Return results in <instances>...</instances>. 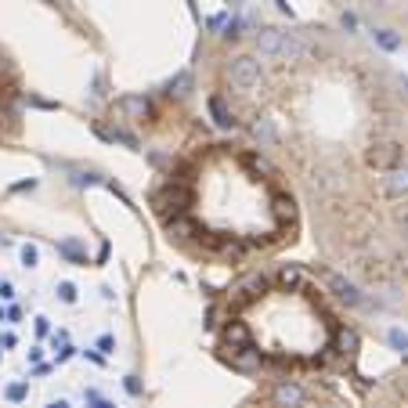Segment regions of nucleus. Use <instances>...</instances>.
<instances>
[{
  "label": "nucleus",
  "instance_id": "f257e3e1",
  "mask_svg": "<svg viewBox=\"0 0 408 408\" xmlns=\"http://www.w3.org/2000/svg\"><path fill=\"white\" fill-rule=\"evenodd\" d=\"M238 297V326L246 332V354L253 361H326L340 354L343 326H332V318L321 311V304L304 289L297 267H282L278 286L267 278H249L235 289Z\"/></svg>",
  "mask_w": 408,
  "mask_h": 408
},
{
  "label": "nucleus",
  "instance_id": "f03ea898",
  "mask_svg": "<svg viewBox=\"0 0 408 408\" xmlns=\"http://www.w3.org/2000/svg\"><path fill=\"white\" fill-rule=\"evenodd\" d=\"M260 83V62L253 58V54H238L231 62V87L235 91H249Z\"/></svg>",
  "mask_w": 408,
  "mask_h": 408
},
{
  "label": "nucleus",
  "instance_id": "7ed1b4c3",
  "mask_svg": "<svg viewBox=\"0 0 408 408\" xmlns=\"http://www.w3.org/2000/svg\"><path fill=\"white\" fill-rule=\"evenodd\" d=\"M278 44H282V30H260L257 33V54L264 62L278 58Z\"/></svg>",
  "mask_w": 408,
  "mask_h": 408
},
{
  "label": "nucleus",
  "instance_id": "20e7f679",
  "mask_svg": "<svg viewBox=\"0 0 408 408\" xmlns=\"http://www.w3.org/2000/svg\"><path fill=\"white\" fill-rule=\"evenodd\" d=\"M209 112H214L217 126H235V116H231V109L224 105V98H209Z\"/></svg>",
  "mask_w": 408,
  "mask_h": 408
},
{
  "label": "nucleus",
  "instance_id": "39448f33",
  "mask_svg": "<svg viewBox=\"0 0 408 408\" xmlns=\"http://www.w3.org/2000/svg\"><path fill=\"white\" fill-rule=\"evenodd\" d=\"M58 253H62L65 260H73V264H87V253L80 249L76 238H65V242H58Z\"/></svg>",
  "mask_w": 408,
  "mask_h": 408
},
{
  "label": "nucleus",
  "instance_id": "423d86ee",
  "mask_svg": "<svg viewBox=\"0 0 408 408\" xmlns=\"http://www.w3.org/2000/svg\"><path fill=\"white\" fill-rule=\"evenodd\" d=\"M372 36H376V44L383 47V51H398V47H401V36L394 33V30H376Z\"/></svg>",
  "mask_w": 408,
  "mask_h": 408
},
{
  "label": "nucleus",
  "instance_id": "0eeeda50",
  "mask_svg": "<svg viewBox=\"0 0 408 408\" xmlns=\"http://www.w3.org/2000/svg\"><path fill=\"white\" fill-rule=\"evenodd\" d=\"M4 398L8 401H25V398H30V383H22V379H19V383H11L4 390Z\"/></svg>",
  "mask_w": 408,
  "mask_h": 408
},
{
  "label": "nucleus",
  "instance_id": "6e6552de",
  "mask_svg": "<svg viewBox=\"0 0 408 408\" xmlns=\"http://www.w3.org/2000/svg\"><path fill=\"white\" fill-rule=\"evenodd\" d=\"M58 300L62 304H76V286L73 282H58Z\"/></svg>",
  "mask_w": 408,
  "mask_h": 408
},
{
  "label": "nucleus",
  "instance_id": "1a4fd4ad",
  "mask_svg": "<svg viewBox=\"0 0 408 408\" xmlns=\"http://www.w3.org/2000/svg\"><path fill=\"white\" fill-rule=\"evenodd\" d=\"M36 260H40L36 246H22V264H25V267H36Z\"/></svg>",
  "mask_w": 408,
  "mask_h": 408
},
{
  "label": "nucleus",
  "instance_id": "9d476101",
  "mask_svg": "<svg viewBox=\"0 0 408 408\" xmlns=\"http://www.w3.org/2000/svg\"><path fill=\"white\" fill-rule=\"evenodd\" d=\"M390 343L398 347V350H408V336H405L401 329H390Z\"/></svg>",
  "mask_w": 408,
  "mask_h": 408
},
{
  "label": "nucleus",
  "instance_id": "9b49d317",
  "mask_svg": "<svg viewBox=\"0 0 408 408\" xmlns=\"http://www.w3.org/2000/svg\"><path fill=\"white\" fill-rule=\"evenodd\" d=\"M398 224H401V231L408 235V203H405V206L398 209Z\"/></svg>",
  "mask_w": 408,
  "mask_h": 408
},
{
  "label": "nucleus",
  "instance_id": "f8f14e48",
  "mask_svg": "<svg viewBox=\"0 0 408 408\" xmlns=\"http://www.w3.org/2000/svg\"><path fill=\"white\" fill-rule=\"evenodd\" d=\"M98 347H102L105 354H112V347H116V340H112V336H102V340H98Z\"/></svg>",
  "mask_w": 408,
  "mask_h": 408
},
{
  "label": "nucleus",
  "instance_id": "ddd939ff",
  "mask_svg": "<svg viewBox=\"0 0 408 408\" xmlns=\"http://www.w3.org/2000/svg\"><path fill=\"white\" fill-rule=\"evenodd\" d=\"M126 390H131V394H137V390H141V383H137V376H126Z\"/></svg>",
  "mask_w": 408,
  "mask_h": 408
},
{
  "label": "nucleus",
  "instance_id": "4468645a",
  "mask_svg": "<svg viewBox=\"0 0 408 408\" xmlns=\"http://www.w3.org/2000/svg\"><path fill=\"white\" fill-rule=\"evenodd\" d=\"M228 4H231V8H242V0H228Z\"/></svg>",
  "mask_w": 408,
  "mask_h": 408
},
{
  "label": "nucleus",
  "instance_id": "2eb2a0df",
  "mask_svg": "<svg viewBox=\"0 0 408 408\" xmlns=\"http://www.w3.org/2000/svg\"><path fill=\"white\" fill-rule=\"evenodd\" d=\"M405 401H408V383H405Z\"/></svg>",
  "mask_w": 408,
  "mask_h": 408
}]
</instances>
